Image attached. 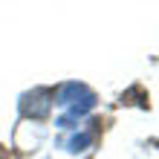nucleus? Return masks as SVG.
I'll list each match as a JSON object with an SVG mask.
<instances>
[{
  "label": "nucleus",
  "mask_w": 159,
  "mask_h": 159,
  "mask_svg": "<svg viewBox=\"0 0 159 159\" xmlns=\"http://www.w3.org/2000/svg\"><path fill=\"white\" fill-rule=\"evenodd\" d=\"M52 101L61 107H70V113L58 119V127H72L84 113H90L96 107V93L78 81H67L58 87V93H52Z\"/></svg>",
  "instance_id": "f257e3e1"
},
{
  "label": "nucleus",
  "mask_w": 159,
  "mask_h": 159,
  "mask_svg": "<svg viewBox=\"0 0 159 159\" xmlns=\"http://www.w3.org/2000/svg\"><path fill=\"white\" fill-rule=\"evenodd\" d=\"M49 110H52V90L35 87L32 93L20 96V113L26 119H46Z\"/></svg>",
  "instance_id": "f03ea898"
},
{
  "label": "nucleus",
  "mask_w": 159,
  "mask_h": 159,
  "mask_svg": "<svg viewBox=\"0 0 159 159\" xmlns=\"http://www.w3.org/2000/svg\"><path fill=\"white\" fill-rule=\"evenodd\" d=\"M93 142V133H78V136H72L70 139V151L72 153H78V151H87V145Z\"/></svg>",
  "instance_id": "7ed1b4c3"
},
{
  "label": "nucleus",
  "mask_w": 159,
  "mask_h": 159,
  "mask_svg": "<svg viewBox=\"0 0 159 159\" xmlns=\"http://www.w3.org/2000/svg\"><path fill=\"white\" fill-rule=\"evenodd\" d=\"M0 159H3V156H0Z\"/></svg>",
  "instance_id": "20e7f679"
}]
</instances>
